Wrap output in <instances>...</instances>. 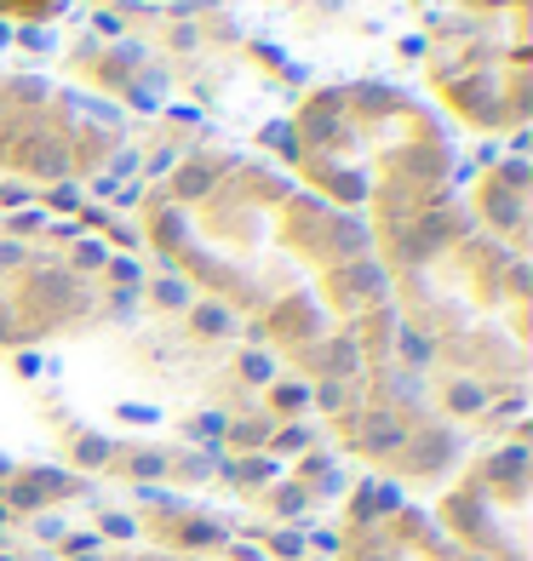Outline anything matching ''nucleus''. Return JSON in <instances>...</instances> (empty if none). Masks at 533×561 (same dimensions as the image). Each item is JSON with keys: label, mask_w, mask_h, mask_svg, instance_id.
<instances>
[{"label": "nucleus", "mask_w": 533, "mask_h": 561, "mask_svg": "<svg viewBox=\"0 0 533 561\" xmlns=\"http://www.w3.org/2000/svg\"><path fill=\"white\" fill-rule=\"evenodd\" d=\"M138 561H149V556H138Z\"/></svg>", "instance_id": "nucleus-3"}, {"label": "nucleus", "mask_w": 533, "mask_h": 561, "mask_svg": "<svg viewBox=\"0 0 533 561\" xmlns=\"http://www.w3.org/2000/svg\"><path fill=\"white\" fill-rule=\"evenodd\" d=\"M436 87L453 98V110L476 121V104L488 98V126L517 121L528 110V41H522V0L511 18H470V30H453L436 46Z\"/></svg>", "instance_id": "nucleus-1"}, {"label": "nucleus", "mask_w": 533, "mask_h": 561, "mask_svg": "<svg viewBox=\"0 0 533 561\" xmlns=\"http://www.w3.org/2000/svg\"><path fill=\"white\" fill-rule=\"evenodd\" d=\"M53 0H0V12H46Z\"/></svg>", "instance_id": "nucleus-2"}]
</instances>
